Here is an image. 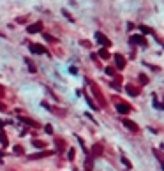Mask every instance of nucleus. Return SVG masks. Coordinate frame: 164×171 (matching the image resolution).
Wrapping results in <instances>:
<instances>
[{
  "instance_id": "obj_1",
  "label": "nucleus",
  "mask_w": 164,
  "mask_h": 171,
  "mask_svg": "<svg viewBox=\"0 0 164 171\" xmlns=\"http://www.w3.org/2000/svg\"><path fill=\"white\" fill-rule=\"evenodd\" d=\"M117 111L120 113V115H127V113H131L132 111V108H131V104H127V102H117Z\"/></svg>"
},
{
  "instance_id": "obj_2",
  "label": "nucleus",
  "mask_w": 164,
  "mask_h": 171,
  "mask_svg": "<svg viewBox=\"0 0 164 171\" xmlns=\"http://www.w3.org/2000/svg\"><path fill=\"white\" fill-rule=\"evenodd\" d=\"M90 86H92V90H94V94H95V97H97V100H99V104H101V106H106V99L102 97L99 86H97L95 83H90Z\"/></svg>"
},
{
  "instance_id": "obj_3",
  "label": "nucleus",
  "mask_w": 164,
  "mask_h": 171,
  "mask_svg": "<svg viewBox=\"0 0 164 171\" xmlns=\"http://www.w3.org/2000/svg\"><path fill=\"white\" fill-rule=\"evenodd\" d=\"M28 48H30V51H32V53H37V55H48L46 48L41 46V44H30Z\"/></svg>"
},
{
  "instance_id": "obj_4",
  "label": "nucleus",
  "mask_w": 164,
  "mask_h": 171,
  "mask_svg": "<svg viewBox=\"0 0 164 171\" xmlns=\"http://www.w3.org/2000/svg\"><path fill=\"white\" fill-rule=\"evenodd\" d=\"M95 39H97V43H101V44H104V48H108V46H111V41L104 35V34H101V32H95Z\"/></svg>"
},
{
  "instance_id": "obj_5",
  "label": "nucleus",
  "mask_w": 164,
  "mask_h": 171,
  "mask_svg": "<svg viewBox=\"0 0 164 171\" xmlns=\"http://www.w3.org/2000/svg\"><path fill=\"white\" fill-rule=\"evenodd\" d=\"M41 30H43V23H41V21H35L34 25H28L27 27V32L28 34H37V32H41Z\"/></svg>"
},
{
  "instance_id": "obj_6",
  "label": "nucleus",
  "mask_w": 164,
  "mask_h": 171,
  "mask_svg": "<svg viewBox=\"0 0 164 171\" xmlns=\"http://www.w3.org/2000/svg\"><path fill=\"white\" fill-rule=\"evenodd\" d=\"M131 43L132 44H138V46H147V39L143 35H132L131 37Z\"/></svg>"
},
{
  "instance_id": "obj_7",
  "label": "nucleus",
  "mask_w": 164,
  "mask_h": 171,
  "mask_svg": "<svg viewBox=\"0 0 164 171\" xmlns=\"http://www.w3.org/2000/svg\"><path fill=\"white\" fill-rule=\"evenodd\" d=\"M122 122H124V125H125L129 130H132V132H138V125H136L134 122H131V120H127V118H124Z\"/></svg>"
},
{
  "instance_id": "obj_8",
  "label": "nucleus",
  "mask_w": 164,
  "mask_h": 171,
  "mask_svg": "<svg viewBox=\"0 0 164 171\" xmlns=\"http://www.w3.org/2000/svg\"><path fill=\"white\" fill-rule=\"evenodd\" d=\"M115 64H117L118 69H124V67H125V60H124V57H122V55H115Z\"/></svg>"
},
{
  "instance_id": "obj_9",
  "label": "nucleus",
  "mask_w": 164,
  "mask_h": 171,
  "mask_svg": "<svg viewBox=\"0 0 164 171\" xmlns=\"http://www.w3.org/2000/svg\"><path fill=\"white\" fill-rule=\"evenodd\" d=\"M125 90H127V94H129V95H138V94H139V88L134 86V85H127Z\"/></svg>"
},
{
  "instance_id": "obj_10",
  "label": "nucleus",
  "mask_w": 164,
  "mask_h": 171,
  "mask_svg": "<svg viewBox=\"0 0 164 171\" xmlns=\"http://www.w3.org/2000/svg\"><path fill=\"white\" fill-rule=\"evenodd\" d=\"M99 57H101V58H104V60H108V58H109V53H108V49H106V48H101V51H99Z\"/></svg>"
},
{
  "instance_id": "obj_11",
  "label": "nucleus",
  "mask_w": 164,
  "mask_h": 171,
  "mask_svg": "<svg viewBox=\"0 0 164 171\" xmlns=\"http://www.w3.org/2000/svg\"><path fill=\"white\" fill-rule=\"evenodd\" d=\"M92 152H94V155H101L102 154V146L101 145H94L92 146Z\"/></svg>"
},
{
  "instance_id": "obj_12",
  "label": "nucleus",
  "mask_w": 164,
  "mask_h": 171,
  "mask_svg": "<svg viewBox=\"0 0 164 171\" xmlns=\"http://www.w3.org/2000/svg\"><path fill=\"white\" fill-rule=\"evenodd\" d=\"M19 120H21V122H25V124H28V125H32V127H35L37 124L34 122V120H30V118H25V116H19Z\"/></svg>"
},
{
  "instance_id": "obj_13",
  "label": "nucleus",
  "mask_w": 164,
  "mask_h": 171,
  "mask_svg": "<svg viewBox=\"0 0 164 171\" xmlns=\"http://www.w3.org/2000/svg\"><path fill=\"white\" fill-rule=\"evenodd\" d=\"M32 145L35 146V148H44V141H39V139H34V141H32Z\"/></svg>"
},
{
  "instance_id": "obj_14",
  "label": "nucleus",
  "mask_w": 164,
  "mask_h": 171,
  "mask_svg": "<svg viewBox=\"0 0 164 171\" xmlns=\"http://www.w3.org/2000/svg\"><path fill=\"white\" fill-rule=\"evenodd\" d=\"M139 30H141L143 34H153V32H152V28H148V27H145V25H141Z\"/></svg>"
},
{
  "instance_id": "obj_15",
  "label": "nucleus",
  "mask_w": 164,
  "mask_h": 171,
  "mask_svg": "<svg viewBox=\"0 0 164 171\" xmlns=\"http://www.w3.org/2000/svg\"><path fill=\"white\" fill-rule=\"evenodd\" d=\"M0 143H2L4 146H7V145H9V141H7V138H5V134H0Z\"/></svg>"
},
{
  "instance_id": "obj_16",
  "label": "nucleus",
  "mask_w": 164,
  "mask_h": 171,
  "mask_svg": "<svg viewBox=\"0 0 164 171\" xmlns=\"http://www.w3.org/2000/svg\"><path fill=\"white\" fill-rule=\"evenodd\" d=\"M87 102H88V106H90V108H92V109H97V106H95V104H94V100H92V99H90V97H87Z\"/></svg>"
},
{
  "instance_id": "obj_17",
  "label": "nucleus",
  "mask_w": 164,
  "mask_h": 171,
  "mask_svg": "<svg viewBox=\"0 0 164 171\" xmlns=\"http://www.w3.org/2000/svg\"><path fill=\"white\" fill-rule=\"evenodd\" d=\"M106 74H109V76H115V69H113V67H106Z\"/></svg>"
},
{
  "instance_id": "obj_18",
  "label": "nucleus",
  "mask_w": 164,
  "mask_h": 171,
  "mask_svg": "<svg viewBox=\"0 0 164 171\" xmlns=\"http://www.w3.org/2000/svg\"><path fill=\"white\" fill-rule=\"evenodd\" d=\"M44 39H46V41H49V43H57V39L51 37V35H48V34H44Z\"/></svg>"
},
{
  "instance_id": "obj_19",
  "label": "nucleus",
  "mask_w": 164,
  "mask_h": 171,
  "mask_svg": "<svg viewBox=\"0 0 164 171\" xmlns=\"http://www.w3.org/2000/svg\"><path fill=\"white\" fill-rule=\"evenodd\" d=\"M139 79H141V83H145V85L148 83V78H147L145 74H139Z\"/></svg>"
},
{
  "instance_id": "obj_20",
  "label": "nucleus",
  "mask_w": 164,
  "mask_h": 171,
  "mask_svg": "<svg viewBox=\"0 0 164 171\" xmlns=\"http://www.w3.org/2000/svg\"><path fill=\"white\" fill-rule=\"evenodd\" d=\"M14 152H16L18 155H21V154H23V148H21V146H14Z\"/></svg>"
},
{
  "instance_id": "obj_21",
  "label": "nucleus",
  "mask_w": 164,
  "mask_h": 171,
  "mask_svg": "<svg viewBox=\"0 0 164 171\" xmlns=\"http://www.w3.org/2000/svg\"><path fill=\"white\" fill-rule=\"evenodd\" d=\"M122 162H124V164H125L127 168H131V160H129V159H125V157H122Z\"/></svg>"
},
{
  "instance_id": "obj_22",
  "label": "nucleus",
  "mask_w": 164,
  "mask_h": 171,
  "mask_svg": "<svg viewBox=\"0 0 164 171\" xmlns=\"http://www.w3.org/2000/svg\"><path fill=\"white\" fill-rule=\"evenodd\" d=\"M62 13H64V16H65V18H67V19H71V21H73V18H71V14H69V13H67V11H65V9H64V11H62Z\"/></svg>"
},
{
  "instance_id": "obj_23",
  "label": "nucleus",
  "mask_w": 164,
  "mask_h": 171,
  "mask_svg": "<svg viewBox=\"0 0 164 171\" xmlns=\"http://www.w3.org/2000/svg\"><path fill=\"white\" fill-rule=\"evenodd\" d=\"M44 129H46V132H48V134H53V129H51V127H49V125H46V127H44Z\"/></svg>"
},
{
  "instance_id": "obj_24",
  "label": "nucleus",
  "mask_w": 164,
  "mask_h": 171,
  "mask_svg": "<svg viewBox=\"0 0 164 171\" xmlns=\"http://www.w3.org/2000/svg\"><path fill=\"white\" fill-rule=\"evenodd\" d=\"M69 71H71V74H78V69H76V67H71Z\"/></svg>"
},
{
  "instance_id": "obj_25",
  "label": "nucleus",
  "mask_w": 164,
  "mask_h": 171,
  "mask_svg": "<svg viewBox=\"0 0 164 171\" xmlns=\"http://www.w3.org/2000/svg\"><path fill=\"white\" fill-rule=\"evenodd\" d=\"M69 159H74V150H69Z\"/></svg>"
},
{
  "instance_id": "obj_26",
  "label": "nucleus",
  "mask_w": 164,
  "mask_h": 171,
  "mask_svg": "<svg viewBox=\"0 0 164 171\" xmlns=\"http://www.w3.org/2000/svg\"><path fill=\"white\" fill-rule=\"evenodd\" d=\"M0 109H2V111H4V109H5V106H4V102H0Z\"/></svg>"
},
{
  "instance_id": "obj_27",
  "label": "nucleus",
  "mask_w": 164,
  "mask_h": 171,
  "mask_svg": "<svg viewBox=\"0 0 164 171\" xmlns=\"http://www.w3.org/2000/svg\"><path fill=\"white\" fill-rule=\"evenodd\" d=\"M162 169H164V166H162Z\"/></svg>"
}]
</instances>
